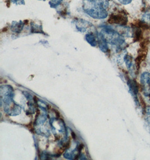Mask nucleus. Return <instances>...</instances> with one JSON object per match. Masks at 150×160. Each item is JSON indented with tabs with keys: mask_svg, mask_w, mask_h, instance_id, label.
<instances>
[{
	"mask_svg": "<svg viewBox=\"0 0 150 160\" xmlns=\"http://www.w3.org/2000/svg\"><path fill=\"white\" fill-rule=\"evenodd\" d=\"M42 1H45V0H42Z\"/></svg>",
	"mask_w": 150,
	"mask_h": 160,
	"instance_id": "nucleus-20",
	"label": "nucleus"
},
{
	"mask_svg": "<svg viewBox=\"0 0 150 160\" xmlns=\"http://www.w3.org/2000/svg\"><path fill=\"white\" fill-rule=\"evenodd\" d=\"M140 82L145 95L150 96V73L148 72H145L142 74L140 78Z\"/></svg>",
	"mask_w": 150,
	"mask_h": 160,
	"instance_id": "nucleus-3",
	"label": "nucleus"
},
{
	"mask_svg": "<svg viewBox=\"0 0 150 160\" xmlns=\"http://www.w3.org/2000/svg\"><path fill=\"white\" fill-rule=\"evenodd\" d=\"M124 61L126 62V65L128 68H130L132 65V57L130 55H126L124 56Z\"/></svg>",
	"mask_w": 150,
	"mask_h": 160,
	"instance_id": "nucleus-11",
	"label": "nucleus"
},
{
	"mask_svg": "<svg viewBox=\"0 0 150 160\" xmlns=\"http://www.w3.org/2000/svg\"><path fill=\"white\" fill-rule=\"evenodd\" d=\"M120 4L123 5H128L130 4L132 0H118Z\"/></svg>",
	"mask_w": 150,
	"mask_h": 160,
	"instance_id": "nucleus-15",
	"label": "nucleus"
},
{
	"mask_svg": "<svg viewBox=\"0 0 150 160\" xmlns=\"http://www.w3.org/2000/svg\"><path fill=\"white\" fill-rule=\"evenodd\" d=\"M63 0H50L49 1V4L51 7L56 8L62 3Z\"/></svg>",
	"mask_w": 150,
	"mask_h": 160,
	"instance_id": "nucleus-12",
	"label": "nucleus"
},
{
	"mask_svg": "<svg viewBox=\"0 0 150 160\" xmlns=\"http://www.w3.org/2000/svg\"><path fill=\"white\" fill-rule=\"evenodd\" d=\"M140 106H141L142 108L143 112H145V111H146V102H145V100H143V98L141 96L140 97Z\"/></svg>",
	"mask_w": 150,
	"mask_h": 160,
	"instance_id": "nucleus-13",
	"label": "nucleus"
},
{
	"mask_svg": "<svg viewBox=\"0 0 150 160\" xmlns=\"http://www.w3.org/2000/svg\"><path fill=\"white\" fill-rule=\"evenodd\" d=\"M24 26V23L23 21H13L11 25V31L16 33H19L22 31Z\"/></svg>",
	"mask_w": 150,
	"mask_h": 160,
	"instance_id": "nucleus-6",
	"label": "nucleus"
},
{
	"mask_svg": "<svg viewBox=\"0 0 150 160\" xmlns=\"http://www.w3.org/2000/svg\"><path fill=\"white\" fill-rule=\"evenodd\" d=\"M86 1H88V2H96L98 0H86Z\"/></svg>",
	"mask_w": 150,
	"mask_h": 160,
	"instance_id": "nucleus-18",
	"label": "nucleus"
},
{
	"mask_svg": "<svg viewBox=\"0 0 150 160\" xmlns=\"http://www.w3.org/2000/svg\"><path fill=\"white\" fill-rule=\"evenodd\" d=\"M102 28L105 36L103 34H102L104 36L106 41L111 43L112 44L119 47L123 45V44L125 42L124 39L118 32L115 31L112 28L107 26H104Z\"/></svg>",
	"mask_w": 150,
	"mask_h": 160,
	"instance_id": "nucleus-2",
	"label": "nucleus"
},
{
	"mask_svg": "<svg viewBox=\"0 0 150 160\" xmlns=\"http://www.w3.org/2000/svg\"><path fill=\"white\" fill-rule=\"evenodd\" d=\"M75 24L77 29L80 32H86L87 29L93 27L90 22L82 19H77L75 20Z\"/></svg>",
	"mask_w": 150,
	"mask_h": 160,
	"instance_id": "nucleus-5",
	"label": "nucleus"
},
{
	"mask_svg": "<svg viewBox=\"0 0 150 160\" xmlns=\"http://www.w3.org/2000/svg\"><path fill=\"white\" fill-rule=\"evenodd\" d=\"M84 12L93 19H104L107 18L108 12L106 9L97 2H91L87 1L83 5Z\"/></svg>",
	"mask_w": 150,
	"mask_h": 160,
	"instance_id": "nucleus-1",
	"label": "nucleus"
},
{
	"mask_svg": "<svg viewBox=\"0 0 150 160\" xmlns=\"http://www.w3.org/2000/svg\"><path fill=\"white\" fill-rule=\"evenodd\" d=\"M97 36L100 47L103 52H106L108 50V47L107 43H106L107 41L102 33H98Z\"/></svg>",
	"mask_w": 150,
	"mask_h": 160,
	"instance_id": "nucleus-7",
	"label": "nucleus"
},
{
	"mask_svg": "<svg viewBox=\"0 0 150 160\" xmlns=\"http://www.w3.org/2000/svg\"><path fill=\"white\" fill-rule=\"evenodd\" d=\"M53 110L55 111L56 112H55V114H56V116L57 117H60V115L59 113V112L55 110Z\"/></svg>",
	"mask_w": 150,
	"mask_h": 160,
	"instance_id": "nucleus-17",
	"label": "nucleus"
},
{
	"mask_svg": "<svg viewBox=\"0 0 150 160\" xmlns=\"http://www.w3.org/2000/svg\"><path fill=\"white\" fill-rule=\"evenodd\" d=\"M71 135L73 136V138L74 139H75V133H74V132H72V133H71Z\"/></svg>",
	"mask_w": 150,
	"mask_h": 160,
	"instance_id": "nucleus-19",
	"label": "nucleus"
},
{
	"mask_svg": "<svg viewBox=\"0 0 150 160\" xmlns=\"http://www.w3.org/2000/svg\"><path fill=\"white\" fill-rule=\"evenodd\" d=\"M86 39L88 42L89 43L91 46H96V41L95 39V37L93 34L89 33L86 36Z\"/></svg>",
	"mask_w": 150,
	"mask_h": 160,
	"instance_id": "nucleus-10",
	"label": "nucleus"
},
{
	"mask_svg": "<svg viewBox=\"0 0 150 160\" xmlns=\"http://www.w3.org/2000/svg\"><path fill=\"white\" fill-rule=\"evenodd\" d=\"M128 21V19L123 15L117 14L111 15L110 18L108 19V22L110 24H116L118 25H126Z\"/></svg>",
	"mask_w": 150,
	"mask_h": 160,
	"instance_id": "nucleus-4",
	"label": "nucleus"
},
{
	"mask_svg": "<svg viewBox=\"0 0 150 160\" xmlns=\"http://www.w3.org/2000/svg\"><path fill=\"white\" fill-rule=\"evenodd\" d=\"M141 21L143 24L150 26V9L146 11L143 14L141 19Z\"/></svg>",
	"mask_w": 150,
	"mask_h": 160,
	"instance_id": "nucleus-8",
	"label": "nucleus"
},
{
	"mask_svg": "<svg viewBox=\"0 0 150 160\" xmlns=\"http://www.w3.org/2000/svg\"><path fill=\"white\" fill-rule=\"evenodd\" d=\"M13 2L16 5H24V0H13Z\"/></svg>",
	"mask_w": 150,
	"mask_h": 160,
	"instance_id": "nucleus-14",
	"label": "nucleus"
},
{
	"mask_svg": "<svg viewBox=\"0 0 150 160\" xmlns=\"http://www.w3.org/2000/svg\"><path fill=\"white\" fill-rule=\"evenodd\" d=\"M83 147H84V146H83V144H81L79 146H78V151H79V152H80V151H82V149H83Z\"/></svg>",
	"mask_w": 150,
	"mask_h": 160,
	"instance_id": "nucleus-16",
	"label": "nucleus"
},
{
	"mask_svg": "<svg viewBox=\"0 0 150 160\" xmlns=\"http://www.w3.org/2000/svg\"><path fill=\"white\" fill-rule=\"evenodd\" d=\"M31 33H44L42 30V26L38 25L33 22H31Z\"/></svg>",
	"mask_w": 150,
	"mask_h": 160,
	"instance_id": "nucleus-9",
	"label": "nucleus"
}]
</instances>
